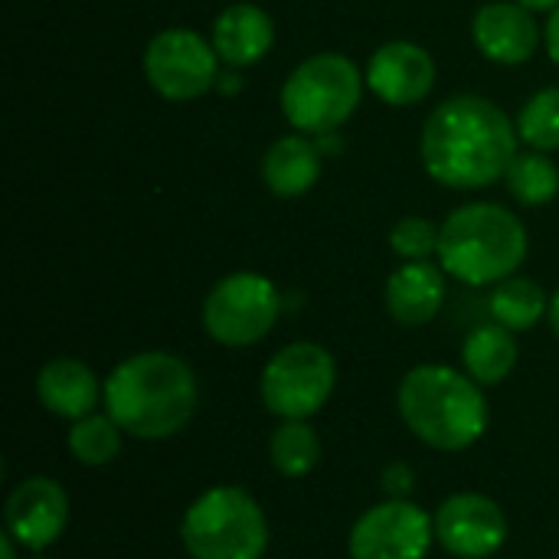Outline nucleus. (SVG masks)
<instances>
[{
	"mask_svg": "<svg viewBox=\"0 0 559 559\" xmlns=\"http://www.w3.org/2000/svg\"><path fill=\"white\" fill-rule=\"evenodd\" d=\"M518 128L478 95H455L423 128V164L432 180L455 190H478L508 174L518 157Z\"/></svg>",
	"mask_w": 559,
	"mask_h": 559,
	"instance_id": "nucleus-1",
	"label": "nucleus"
},
{
	"mask_svg": "<svg viewBox=\"0 0 559 559\" xmlns=\"http://www.w3.org/2000/svg\"><path fill=\"white\" fill-rule=\"evenodd\" d=\"M200 390L193 370L164 350L121 360L105 380V413L121 432L157 442L177 436L197 413Z\"/></svg>",
	"mask_w": 559,
	"mask_h": 559,
	"instance_id": "nucleus-2",
	"label": "nucleus"
},
{
	"mask_svg": "<svg viewBox=\"0 0 559 559\" xmlns=\"http://www.w3.org/2000/svg\"><path fill=\"white\" fill-rule=\"evenodd\" d=\"M400 416L416 439L439 452L472 449L491 423L481 386L452 367L423 364L400 383Z\"/></svg>",
	"mask_w": 559,
	"mask_h": 559,
	"instance_id": "nucleus-3",
	"label": "nucleus"
},
{
	"mask_svg": "<svg viewBox=\"0 0 559 559\" xmlns=\"http://www.w3.org/2000/svg\"><path fill=\"white\" fill-rule=\"evenodd\" d=\"M436 255L442 272L465 285H498L524 262L527 229L498 203H472L445 219Z\"/></svg>",
	"mask_w": 559,
	"mask_h": 559,
	"instance_id": "nucleus-4",
	"label": "nucleus"
},
{
	"mask_svg": "<svg viewBox=\"0 0 559 559\" xmlns=\"http://www.w3.org/2000/svg\"><path fill=\"white\" fill-rule=\"evenodd\" d=\"M180 540L193 559H262L269 547V521L246 488L219 485L187 508Z\"/></svg>",
	"mask_w": 559,
	"mask_h": 559,
	"instance_id": "nucleus-5",
	"label": "nucleus"
},
{
	"mask_svg": "<svg viewBox=\"0 0 559 559\" xmlns=\"http://www.w3.org/2000/svg\"><path fill=\"white\" fill-rule=\"evenodd\" d=\"M364 75L341 52H321L305 59L282 85L285 118L308 134H331L360 105Z\"/></svg>",
	"mask_w": 559,
	"mask_h": 559,
	"instance_id": "nucleus-6",
	"label": "nucleus"
},
{
	"mask_svg": "<svg viewBox=\"0 0 559 559\" xmlns=\"http://www.w3.org/2000/svg\"><path fill=\"white\" fill-rule=\"evenodd\" d=\"M337 386L334 357L311 341L282 347L262 370V403L278 419H311L324 409Z\"/></svg>",
	"mask_w": 559,
	"mask_h": 559,
	"instance_id": "nucleus-7",
	"label": "nucleus"
},
{
	"mask_svg": "<svg viewBox=\"0 0 559 559\" xmlns=\"http://www.w3.org/2000/svg\"><path fill=\"white\" fill-rule=\"evenodd\" d=\"M282 314L278 288L255 272H236L216 282L203 301V328L223 347L259 344Z\"/></svg>",
	"mask_w": 559,
	"mask_h": 559,
	"instance_id": "nucleus-8",
	"label": "nucleus"
},
{
	"mask_svg": "<svg viewBox=\"0 0 559 559\" xmlns=\"http://www.w3.org/2000/svg\"><path fill=\"white\" fill-rule=\"evenodd\" d=\"M436 544V521L413 501L386 498L357 518L347 537L350 559H426Z\"/></svg>",
	"mask_w": 559,
	"mask_h": 559,
	"instance_id": "nucleus-9",
	"label": "nucleus"
},
{
	"mask_svg": "<svg viewBox=\"0 0 559 559\" xmlns=\"http://www.w3.org/2000/svg\"><path fill=\"white\" fill-rule=\"evenodd\" d=\"M216 49L193 29L174 26L157 33L144 52V75L151 88L170 102H190L216 82Z\"/></svg>",
	"mask_w": 559,
	"mask_h": 559,
	"instance_id": "nucleus-10",
	"label": "nucleus"
},
{
	"mask_svg": "<svg viewBox=\"0 0 559 559\" xmlns=\"http://www.w3.org/2000/svg\"><path fill=\"white\" fill-rule=\"evenodd\" d=\"M436 540L455 559L495 557L508 540V518L485 495H452L436 511Z\"/></svg>",
	"mask_w": 559,
	"mask_h": 559,
	"instance_id": "nucleus-11",
	"label": "nucleus"
},
{
	"mask_svg": "<svg viewBox=\"0 0 559 559\" xmlns=\"http://www.w3.org/2000/svg\"><path fill=\"white\" fill-rule=\"evenodd\" d=\"M3 524L7 534L33 554L52 547L69 524V498L62 485L43 475L20 481L3 504Z\"/></svg>",
	"mask_w": 559,
	"mask_h": 559,
	"instance_id": "nucleus-12",
	"label": "nucleus"
},
{
	"mask_svg": "<svg viewBox=\"0 0 559 559\" xmlns=\"http://www.w3.org/2000/svg\"><path fill=\"white\" fill-rule=\"evenodd\" d=\"M436 62L432 56L406 39L386 43L367 66V85L386 105H416L432 92Z\"/></svg>",
	"mask_w": 559,
	"mask_h": 559,
	"instance_id": "nucleus-13",
	"label": "nucleus"
},
{
	"mask_svg": "<svg viewBox=\"0 0 559 559\" xmlns=\"http://www.w3.org/2000/svg\"><path fill=\"white\" fill-rule=\"evenodd\" d=\"M472 36L488 59L504 62V66L527 62L540 43V29H537L531 10L521 3H504V0L485 3L475 13Z\"/></svg>",
	"mask_w": 559,
	"mask_h": 559,
	"instance_id": "nucleus-14",
	"label": "nucleus"
},
{
	"mask_svg": "<svg viewBox=\"0 0 559 559\" xmlns=\"http://www.w3.org/2000/svg\"><path fill=\"white\" fill-rule=\"evenodd\" d=\"M36 396L52 416L75 423V419H85L95 413V406L105 400V390H102L98 377L82 360L56 357L39 370Z\"/></svg>",
	"mask_w": 559,
	"mask_h": 559,
	"instance_id": "nucleus-15",
	"label": "nucleus"
},
{
	"mask_svg": "<svg viewBox=\"0 0 559 559\" xmlns=\"http://www.w3.org/2000/svg\"><path fill=\"white\" fill-rule=\"evenodd\" d=\"M445 301V278L442 265L432 262H406L386 278V311L393 321L406 328L429 324Z\"/></svg>",
	"mask_w": 559,
	"mask_h": 559,
	"instance_id": "nucleus-16",
	"label": "nucleus"
},
{
	"mask_svg": "<svg viewBox=\"0 0 559 559\" xmlns=\"http://www.w3.org/2000/svg\"><path fill=\"white\" fill-rule=\"evenodd\" d=\"M275 43V26L255 3H233L213 23V49L229 66L259 62Z\"/></svg>",
	"mask_w": 559,
	"mask_h": 559,
	"instance_id": "nucleus-17",
	"label": "nucleus"
},
{
	"mask_svg": "<svg viewBox=\"0 0 559 559\" xmlns=\"http://www.w3.org/2000/svg\"><path fill=\"white\" fill-rule=\"evenodd\" d=\"M262 177H265L272 193L301 197L321 177V151L301 134L278 138L262 160Z\"/></svg>",
	"mask_w": 559,
	"mask_h": 559,
	"instance_id": "nucleus-18",
	"label": "nucleus"
},
{
	"mask_svg": "<svg viewBox=\"0 0 559 559\" xmlns=\"http://www.w3.org/2000/svg\"><path fill=\"white\" fill-rule=\"evenodd\" d=\"M462 364H465V373L478 386H498V383H504L511 377V370L518 367V341H514V331H508L498 321L475 328L465 337Z\"/></svg>",
	"mask_w": 559,
	"mask_h": 559,
	"instance_id": "nucleus-19",
	"label": "nucleus"
},
{
	"mask_svg": "<svg viewBox=\"0 0 559 559\" xmlns=\"http://www.w3.org/2000/svg\"><path fill=\"white\" fill-rule=\"evenodd\" d=\"M269 459L282 478H305L321 462V439L305 419H282L269 439Z\"/></svg>",
	"mask_w": 559,
	"mask_h": 559,
	"instance_id": "nucleus-20",
	"label": "nucleus"
},
{
	"mask_svg": "<svg viewBox=\"0 0 559 559\" xmlns=\"http://www.w3.org/2000/svg\"><path fill=\"white\" fill-rule=\"evenodd\" d=\"M547 311V292L534 278H504L491 292V314L508 331H531Z\"/></svg>",
	"mask_w": 559,
	"mask_h": 559,
	"instance_id": "nucleus-21",
	"label": "nucleus"
},
{
	"mask_svg": "<svg viewBox=\"0 0 559 559\" xmlns=\"http://www.w3.org/2000/svg\"><path fill=\"white\" fill-rule=\"evenodd\" d=\"M121 426L105 413H92L85 419H75L72 429H69V452L79 465H88V468H102V465H111L118 455H121Z\"/></svg>",
	"mask_w": 559,
	"mask_h": 559,
	"instance_id": "nucleus-22",
	"label": "nucleus"
},
{
	"mask_svg": "<svg viewBox=\"0 0 559 559\" xmlns=\"http://www.w3.org/2000/svg\"><path fill=\"white\" fill-rule=\"evenodd\" d=\"M508 190L514 193L518 203L524 206H544L559 193V170L550 157H544L540 151H527L518 154L504 174Z\"/></svg>",
	"mask_w": 559,
	"mask_h": 559,
	"instance_id": "nucleus-23",
	"label": "nucleus"
},
{
	"mask_svg": "<svg viewBox=\"0 0 559 559\" xmlns=\"http://www.w3.org/2000/svg\"><path fill=\"white\" fill-rule=\"evenodd\" d=\"M518 134L537 151H559V88H544L524 105Z\"/></svg>",
	"mask_w": 559,
	"mask_h": 559,
	"instance_id": "nucleus-24",
	"label": "nucleus"
},
{
	"mask_svg": "<svg viewBox=\"0 0 559 559\" xmlns=\"http://www.w3.org/2000/svg\"><path fill=\"white\" fill-rule=\"evenodd\" d=\"M439 236H442V229H436L429 219L409 216L390 229V246L406 262H426L432 252H439Z\"/></svg>",
	"mask_w": 559,
	"mask_h": 559,
	"instance_id": "nucleus-25",
	"label": "nucleus"
},
{
	"mask_svg": "<svg viewBox=\"0 0 559 559\" xmlns=\"http://www.w3.org/2000/svg\"><path fill=\"white\" fill-rule=\"evenodd\" d=\"M380 485H383V495H386V498L406 501V495H409L413 485H416V472H413L406 462H393L390 468H383Z\"/></svg>",
	"mask_w": 559,
	"mask_h": 559,
	"instance_id": "nucleus-26",
	"label": "nucleus"
},
{
	"mask_svg": "<svg viewBox=\"0 0 559 559\" xmlns=\"http://www.w3.org/2000/svg\"><path fill=\"white\" fill-rule=\"evenodd\" d=\"M547 52L559 66V7L550 13V23H547Z\"/></svg>",
	"mask_w": 559,
	"mask_h": 559,
	"instance_id": "nucleus-27",
	"label": "nucleus"
},
{
	"mask_svg": "<svg viewBox=\"0 0 559 559\" xmlns=\"http://www.w3.org/2000/svg\"><path fill=\"white\" fill-rule=\"evenodd\" d=\"M16 547H20V544H16L10 534H3V537H0V559H16Z\"/></svg>",
	"mask_w": 559,
	"mask_h": 559,
	"instance_id": "nucleus-28",
	"label": "nucleus"
},
{
	"mask_svg": "<svg viewBox=\"0 0 559 559\" xmlns=\"http://www.w3.org/2000/svg\"><path fill=\"white\" fill-rule=\"evenodd\" d=\"M521 7H527V10H557L559 0H518Z\"/></svg>",
	"mask_w": 559,
	"mask_h": 559,
	"instance_id": "nucleus-29",
	"label": "nucleus"
},
{
	"mask_svg": "<svg viewBox=\"0 0 559 559\" xmlns=\"http://www.w3.org/2000/svg\"><path fill=\"white\" fill-rule=\"evenodd\" d=\"M550 328H554V334L559 337V292L554 295V301H550Z\"/></svg>",
	"mask_w": 559,
	"mask_h": 559,
	"instance_id": "nucleus-30",
	"label": "nucleus"
},
{
	"mask_svg": "<svg viewBox=\"0 0 559 559\" xmlns=\"http://www.w3.org/2000/svg\"><path fill=\"white\" fill-rule=\"evenodd\" d=\"M33 559H46V557H33Z\"/></svg>",
	"mask_w": 559,
	"mask_h": 559,
	"instance_id": "nucleus-31",
	"label": "nucleus"
}]
</instances>
